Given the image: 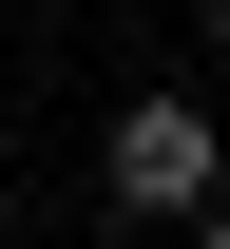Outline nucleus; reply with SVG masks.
Returning <instances> with one entry per match:
<instances>
[{
    "label": "nucleus",
    "mask_w": 230,
    "mask_h": 249,
    "mask_svg": "<svg viewBox=\"0 0 230 249\" xmlns=\"http://www.w3.org/2000/svg\"><path fill=\"white\" fill-rule=\"evenodd\" d=\"M211 249H230V192H211Z\"/></svg>",
    "instance_id": "f03ea898"
},
{
    "label": "nucleus",
    "mask_w": 230,
    "mask_h": 249,
    "mask_svg": "<svg viewBox=\"0 0 230 249\" xmlns=\"http://www.w3.org/2000/svg\"><path fill=\"white\" fill-rule=\"evenodd\" d=\"M211 115H192V96H134V115H115V192H134V211H211Z\"/></svg>",
    "instance_id": "f257e3e1"
}]
</instances>
